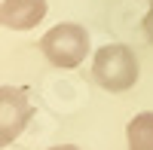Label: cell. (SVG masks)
<instances>
[{
  "mask_svg": "<svg viewBox=\"0 0 153 150\" xmlns=\"http://www.w3.org/2000/svg\"><path fill=\"white\" fill-rule=\"evenodd\" d=\"M92 77L107 92H126L138 83V58L126 43H107L95 52Z\"/></svg>",
  "mask_w": 153,
  "mask_h": 150,
  "instance_id": "obj_1",
  "label": "cell"
},
{
  "mask_svg": "<svg viewBox=\"0 0 153 150\" xmlns=\"http://www.w3.org/2000/svg\"><path fill=\"white\" fill-rule=\"evenodd\" d=\"M40 49H43L49 65H55V68H76V65H83V58L89 52V31L83 25H74V22L55 25L52 31L43 34Z\"/></svg>",
  "mask_w": 153,
  "mask_h": 150,
  "instance_id": "obj_2",
  "label": "cell"
},
{
  "mask_svg": "<svg viewBox=\"0 0 153 150\" xmlns=\"http://www.w3.org/2000/svg\"><path fill=\"white\" fill-rule=\"evenodd\" d=\"M31 117H34V107L25 89L0 86V147H9L16 141L25 132V126L31 123Z\"/></svg>",
  "mask_w": 153,
  "mask_h": 150,
  "instance_id": "obj_3",
  "label": "cell"
},
{
  "mask_svg": "<svg viewBox=\"0 0 153 150\" xmlns=\"http://www.w3.org/2000/svg\"><path fill=\"white\" fill-rule=\"evenodd\" d=\"M46 16V0H3V25L12 31H31Z\"/></svg>",
  "mask_w": 153,
  "mask_h": 150,
  "instance_id": "obj_4",
  "label": "cell"
},
{
  "mask_svg": "<svg viewBox=\"0 0 153 150\" xmlns=\"http://www.w3.org/2000/svg\"><path fill=\"white\" fill-rule=\"evenodd\" d=\"M126 138H129V150H153V110L138 114L129 123Z\"/></svg>",
  "mask_w": 153,
  "mask_h": 150,
  "instance_id": "obj_5",
  "label": "cell"
},
{
  "mask_svg": "<svg viewBox=\"0 0 153 150\" xmlns=\"http://www.w3.org/2000/svg\"><path fill=\"white\" fill-rule=\"evenodd\" d=\"M141 25H144V34H147V40L153 43V6H150V12L144 16V22H141Z\"/></svg>",
  "mask_w": 153,
  "mask_h": 150,
  "instance_id": "obj_6",
  "label": "cell"
},
{
  "mask_svg": "<svg viewBox=\"0 0 153 150\" xmlns=\"http://www.w3.org/2000/svg\"><path fill=\"white\" fill-rule=\"evenodd\" d=\"M49 150H80V147H74V144H58V147H49Z\"/></svg>",
  "mask_w": 153,
  "mask_h": 150,
  "instance_id": "obj_7",
  "label": "cell"
},
{
  "mask_svg": "<svg viewBox=\"0 0 153 150\" xmlns=\"http://www.w3.org/2000/svg\"><path fill=\"white\" fill-rule=\"evenodd\" d=\"M0 25H3V6H0Z\"/></svg>",
  "mask_w": 153,
  "mask_h": 150,
  "instance_id": "obj_8",
  "label": "cell"
}]
</instances>
